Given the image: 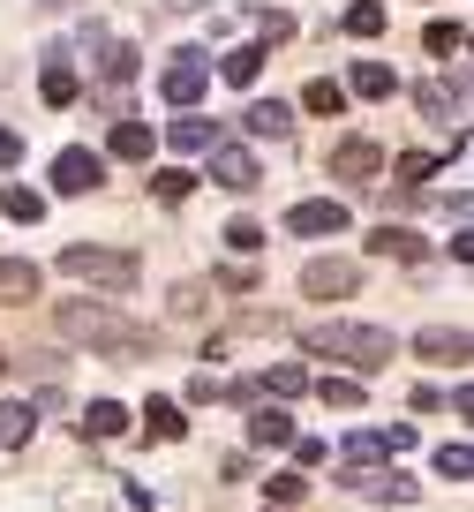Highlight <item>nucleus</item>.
<instances>
[{
    "label": "nucleus",
    "mask_w": 474,
    "mask_h": 512,
    "mask_svg": "<svg viewBox=\"0 0 474 512\" xmlns=\"http://www.w3.org/2000/svg\"><path fill=\"white\" fill-rule=\"evenodd\" d=\"M53 324H61V339H76V347H98V354H113V362H136V354H151V324L121 317L113 302H83V294H68V302L53 309Z\"/></svg>",
    "instance_id": "1"
},
{
    "label": "nucleus",
    "mask_w": 474,
    "mask_h": 512,
    "mask_svg": "<svg viewBox=\"0 0 474 512\" xmlns=\"http://www.w3.org/2000/svg\"><path fill=\"white\" fill-rule=\"evenodd\" d=\"M301 347H309V354H332L347 377H377V369L399 354V339L384 332V324H347V317H332V324H316Z\"/></svg>",
    "instance_id": "2"
},
{
    "label": "nucleus",
    "mask_w": 474,
    "mask_h": 512,
    "mask_svg": "<svg viewBox=\"0 0 474 512\" xmlns=\"http://www.w3.org/2000/svg\"><path fill=\"white\" fill-rule=\"evenodd\" d=\"M61 272L83 279V287H106V294H136L143 264H136L128 249H91V241H68V249H61Z\"/></svg>",
    "instance_id": "3"
},
{
    "label": "nucleus",
    "mask_w": 474,
    "mask_h": 512,
    "mask_svg": "<svg viewBox=\"0 0 474 512\" xmlns=\"http://www.w3.org/2000/svg\"><path fill=\"white\" fill-rule=\"evenodd\" d=\"M279 234H301V241H324V234H347V204L339 196H301V204H286Z\"/></svg>",
    "instance_id": "4"
},
{
    "label": "nucleus",
    "mask_w": 474,
    "mask_h": 512,
    "mask_svg": "<svg viewBox=\"0 0 474 512\" xmlns=\"http://www.w3.org/2000/svg\"><path fill=\"white\" fill-rule=\"evenodd\" d=\"M354 287H362V264H354V256H309V264H301V294H316V302H347Z\"/></svg>",
    "instance_id": "5"
},
{
    "label": "nucleus",
    "mask_w": 474,
    "mask_h": 512,
    "mask_svg": "<svg viewBox=\"0 0 474 512\" xmlns=\"http://www.w3.org/2000/svg\"><path fill=\"white\" fill-rule=\"evenodd\" d=\"M399 452H414V430L407 422H392V430H354L347 445H339V460L362 475V467H377V460H399Z\"/></svg>",
    "instance_id": "6"
},
{
    "label": "nucleus",
    "mask_w": 474,
    "mask_h": 512,
    "mask_svg": "<svg viewBox=\"0 0 474 512\" xmlns=\"http://www.w3.org/2000/svg\"><path fill=\"white\" fill-rule=\"evenodd\" d=\"M98 181H106V159H98L91 144H68L61 159H53V196H91Z\"/></svg>",
    "instance_id": "7"
},
{
    "label": "nucleus",
    "mask_w": 474,
    "mask_h": 512,
    "mask_svg": "<svg viewBox=\"0 0 474 512\" xmlns=\"http://www.w3.org/2000/svg\"><path fill=\"white\" fill-rule=\"evenodd\" d=\"M158 91H166V106H181V113H189L196 98L211 91V61H204V53H181V61H166V76H158Z\"/></svg>",
    "instance_id": "8"
},
{
    "label": "nucleus",
    "mask_w": 474,
    "mask_h": 512,
    "mask_svg": "<svg viewBox=\"0 0 474 512\" xmlns=\"http://www.w3.org/2000/svg\"><path fill=\"white\" fill-rule=\"evenodd\" d=\"M211 181L241 196V189H256V181H264V166H256L249 144H226V136H219V144H211Z\"/></svg>",
    "instance_id": "9"
},
{
    "label": "nucleus",
    "mask_w": 474,
    "mask_h": 512,
    "mask_svg": "<svg viewBox=\"0 0 474 512\" xmlns=\"http://www.w3.org/2000/svg\"><path fill=\"white\" fill-rule=\"evenodd\" d=\"M467 324H429V332H414V354L422 362H437V369H467Z\"/></svg>",
    "instance_id": "10"
},
{
    "label": "nucleus",
    "mask_w": 474,
    "mask_h": 512,
    "mask_svg": "<svg viewBox=\"0 0 474 512\" xmlns=\"http://www.w3.org/2000/svg\"><path fill=\"white\" fill-rule=\"evenodd\" d=\"M332 174H339V181H347V189H369V181H377V174H384V151H377V144H369V136H347V144H339V151H332Z\"/></svg>",
    "instance_id": "11"
},
{
    "label": "nucleus",
    "mask_w": 474,
    "mask_h": 512,
    "mask_svg": "<svg viewBox=\"0 0 474 512\" xmlns=\"http://www.w3.org/2000/svg\"><path fill=\"white\" fill-rule=\"evenodd\" d=\"M414 106H422L429 113V121H437V128H459V106H467V83H444V76H429V83H414Z\"/></svg>",
    "instance_id": "12"
},
{
    "label": "nucleus",
    "mask_w": 474,
    "mask_h": 512,
    "mask_svg": "<svg viewBox=\"0 0 474 512\" xmlns=\"http://www.w3.org/2000/svg\"><path fill=\"white\" fill-rule=\"evenodd\" d=\"M241 128H249V136H271V144H286V136H294V106H286V98H249Z\"/></svg>",
    "instance_id": "13"
},
{
    "label": "nucleus",
    "mask_w": 474,
    "mask_h": 512,
    "mask_svg": "<svg viewBox=\"0 0 474 512\" xmlns=\"http://www.w3.org/2000/svg\"><path fill=\"white\" fill-rule=\"evenodd\" d=\"M38 287H46V272H38L31 256H0V309H16V302H31Z\"/></svg>",
    "instance_id": "14"
},
{
    "label": "nucleus",
    "mask_w": 474,
    "mask_h": 512,
    "mask_svg": "<svg viewBox=\"0 0 474 512\" xmlns=\"http://www.w3.org/2000/svg\"><path fill=\"white\" fill-rule=\"evenodd\" d=\"M316 400L339 407V415H354V407H362V377H347V369H324V377H316Z\"/></svg>",
    "instance_id": "15"
},
{
    "label": "nucleus",
    "mask_w": 474,
    "mask_h": 512,
    "mask_svg": "<svg viewBox=\"0 0 474 512\" xmlns=\"http://www.w3.org/2000/svg\"><path fill=\"white\" fill-rule=\"evenodd\" d=\"M399 91V76L384 61H354V76H347V98H392Z\"/></svg>",
    "instance_id": "16"
},
{
    "label": "nucleus",
    "mask_w": 474,
    "mask_h": 512,
    "mask_svg": "<svg viewBox=\"0 0 474 512\" xmlns=\"http://www.w3.org/2000/svg\"><path fill=\"white\" fill-rule=\"evenodd\" d=\"M143 430H151L158 445H174V437H189V415H181V400H151V407H143Z\"/></svg>",
    "instance_id": "17"
},
{
    "label": "nucleus",
    "mask_w": 474,
    "mask_h": 512,
    "mask_svg": "<svg viewBox=\"0 0 474 512\" xmlns=\"http://www.w3.org/2000/svg\"><path fill=\"white\" fill-rule=\"evenodd\" d=\"M369 256H399V264H414V256H422V234H407V226L384 219L377 234H369Z\"/></svg>",
    "instance_id": "18"
},
{
    "label": "nucleus",
    "mask_w": 474,
    "mask_h": 512,
    "mask_svg": "<svg viewBox=\"0 0 474 512\" xmlns=\"http://www.w3.org/2000/svg\"><path fill=\"white\" fill-rule=\"evenodd\" d=\"M264 53H271V46H234V53H226V61H219V76L234 83V91H249V83L264 76Z\"/></svg>",
    "instance_id": "19"
},
{
    "label": "nucleus",
    "mask_w": 474,
    "mask_h": 512,
    "mask_svg": "<svg viewBox=\"0 0 474 512\" xmlns=\"http://www.w3.org/2000/svg\"><path fill=\"white\" fill-rule=\"evenodd\" d=\"M31 430H38V407L0 400V445H8V452H16V445H31Z\"/></svg>",
    "instance_id": "20"
},
{
    "label": "nucleus",
    "mask_w": 474,
    "mask_h": 512,
    "mask_svg": "<svg viewBox=\"0 0 474 512\" xmlns=\"http://www.w3.org/2000/svg\"><path fill=\"white\" fill-rule=\"evenodd\" d=\"M166 144H174V151H211V144H219V128H211L204 113H181V121L166 128Z\"/></svg>",
    "instance_id": "21"
},
{
    "label": "nucleus",
    "mask_w": 474,
    "mask_h": 512,
    "mask_svg": "<svg viewBox=\"0 0 474 512\" xmlns=\"http://www.w3.org/2000/svg\"><path fill=\"white\" fill-rule=\"evenodd\" d=\"M106 151H113V159H128V166H136V159H151V128H143V121H113Z\"/></svg>",
    "instance_id": "22"
},
{
    "label": "nucleus",
    "mask_w": 474,
    "mask_h": 512,
    "mask_svg": "<svg viewBox=\"0 0 474 512\" xmlns=\"http://www.w3.org/2000/svg\"><path fill=\"white\" fill-rule=\"evenodd\" d=\"M256 392H271V400H294V392H309V369H301V362H271L264 377H256Z\"/></svg>",
    "instance_id": "23"
},
{
    "label": "nucleus",
    "mask_w": 474,
    "mask_h": 512,
    "mask_svg": "<svg viewBox=\"0 0 474 512\" xmlns=\"http://www.w3.org/2000/svg\"><path fill=\"white\" fill-rule=\"evenodd\" d=\"M121 430H128L121 400H91V407H83V437H121Z\"/></svg>",
    "instance_id": "24"
},
{
    "label": "nucleus",
    "mask_w": 474,
    "mask_h": 512,
    "mask_svg": "<svg viewBox=\"0 0 474 512\" xmlns=\"http://www.w3.org/2000/svg\"><path fill=\"white\" fill-rule=\"evenodd\" d=\"M38 91H46V106H76V91H83V83H76V68H68L61 53H53V61H46V83H38Z\"/></svg>",
    "instance_id": "25"
},
{
    "label": "nucleus",
    "mask_w": 474,
    "mask_h": 512,
    "mask_svg": "<svg viewBox=\"0 0 474 512\" xmlns=\"http://www.w3.org/2000/svg\"><path fill=\"white\" fill-rule=\"evenodd\" d=\"M0 211H8V219H16V226H38V219H46V196H38V189H23V181H8V196H0Z\"/></svg>",
    "instance_id": "26"
},
{
    "label": "nucleus",
    "mask_w": 474,
    "mask_h": 512,
    "mask_svg": "<svg viewBox=\"0 0 474 512\" xmlns=\"http://www.w3.org/2000/svg\"><path fill=\"white\" fill-rule=\"evenodd\" d=\"M249 437H256V445H294V415L264 407V415H249Z\"/></svg>",
    "instance_id": "27"
},
{
    "label": "nucleus",
    "mask_w": 474,
    "mask_h": 512,
    "mask_svg": "<svg viewBox=\"0 0 474 512\" xmlns=\"http://www.w3.org/2000/svg\"><path fill=\"white\" fill-rule=\"evenodd\" d=\"M301 106H309V113H347V83H332V76H316L309 91H301Z\"/></svg>",
    "instance_id": "28"
},
{
    "label": "nucleus",
    "mask_w": 474,
    "mask_h": 512,
    "mask_svg": "<svg viewBox=\"0 0 474 512\" xmlns=\"http://www.w3.org/2000/svg\"><path fill=\"white\" fill-rule=\"evenodd\" d=\"M339 23H347V38H377L384 31V0H354Z\"/></svg>",
    "instance_id": "29"
},
{
    "label": "nucleus",
    "mask_w": 474,
    "mask_h": 512,
    "mask_svg": "<svg viewBox=\"0 0 474 512\" xmlns=\"http://www.w3.org/2000/svg\"><path fill=\"white\" fill-rule=\"evenodd\" d=\"M429 174H437V159H429V151H399V159H392V181H407V189H422Z\"/></svg>",
    "instance_id": "30"
},
{
    "label": "nucleus",
    "mask_w": 474,
    "mask_h": 512,
    "mask_svg": "<svg viewBox=\"0 0 474 512\" xmlns=\"http://www.w3.org/2000/svg\"><path fill=\"white\" fill-rule=\"evenodd\" d=\"M437 475H452V482H467V475H474V452H467V437L437 445Z\"/></svg>",
    "instance_id": "31"
},
{
    "label": "nucleus",
    "mask_w": 474,
    "mask_h": 512,
    "mask_svg": "<svg viewBox=\"0 0 474 512\" xmlns=\"http://www.w3.org/2000/svg\"><path fill=\"white\" fill-rule=\"evenodd\" d=\"M422 46H429V53H444V61H452V53L467 46V23H429V31H422Z\"/></svg>",
    "instance_id": "32"
},
{
    "label": "nucleus",
    "mask_w": 474,
    "mask_h": 512,
    "mask_svg": "<svg viewBox=\"0 0 474 512\" xmlns=\"http://www.w3.org/2000/svg\"><path fill=\"white\" fill-rule=\"evenodd\" d=\"M98 76H106V83H128V76H136V46H106V53H98Z\"/></svg>",
    "instance_id": "33"
},
{
    "label": "nucleus",
    "mask_w": 474,
    "mask_h": 512,
    "mask_svg": "<svg viewBox=\"0 0 474 512\" xmlns=\"http://www.w3.org/2000/svg\"><path fill=\"white\" fill-rule=\"evenodd\" d=\"M264 234H271V226H256V219H234V226H226V249H234V256H256V249H264Z\"/></svg>",
    "instance_id": "34"
},
{
    "label": "nucleus",
    "mask_w": 474,
    "mask_h": 512,
    "mask_svg": "<svg viewBox=\"0 0 474 512\" xmlns=\"http://www.w3.org/2000/svg\"><path fill=\"white\" fill-rule=\"evenodd\" d=\"M151 189H158V204H181V196L196 189V174H189V166H166V174H158Z\"/></svg>",
    "instance_id": "35"
},
{
    "label": "nucleus",
    "mask_w": 474,
    "mask_h": 512,
    "mask_svg": "<svg viewBox=\"0 0 474 512\" xmlns=\"http://www.w3.org/2000/svg\"><path fill=\"white\" fill-rule=\"evenodd\" d=\"M211 400H226V384L211 377V369H196V377H189V407H211Z\"/></svg>",
    "instance_id": "36"
},
{
    "label": "nucleus",
    "mask_w": 474,
    "mask_h": 512,
    "mask_svg": "<svg viewBox=\"0 0 474 512\" xmlns=\"http://www.w3.org/2000/svg\"><path fill=\"white\" fill-rule=\"evenodd\" d=\"M294 460L301 467H324V460H332V445H324V437H294Z\"/></svg>",
    "instance_id": "37"
},
{
    "label": "nucleus",
    "mask_w": 474,
    "mask_h": 512,
    "mask_svg": "<svg viewBox=\"0 0 474 512\" xmlns=\"http://www.w3.org/2000/svg\"><path fill=\"white\" fill-rule=\"evenodd\" d=\"M204 294H211V287H204V279H189V287H181V294H174V317H196V309H204Z\"/></svg>",
    "instance_id": "38"
},
{
    "label": "nucleus",
    "mask_w": 474,
    "mask_h": 512,
    "mask_svg": "<svg viewBox=\"0 0 474 512\" xmlns=\"http://www.w3.org/2000/svg\"><path fill=\"white\" fill-rule=\"evenodd\" d=\"M219 287H226V294H249V287H256V272H249V264H226Z\"/></svg>",
    "instance_id": "39"
},
{
    "label": "nucleus",
    "mask_w": 474,
    "mask_h": 512,
    "mask_svg": "<svg viewBox=\"0 0 474 512\" xmlns=\"http://www.w3.org/2000/svg\"><path fill=\"white\" fill-rule=\"evenodd\" d=\"M264 497H271V505H294V497H301V475H279V482H271Z\"/></svg>",
    "instance_id": "40"
},
{
    "label": "nucleus",
    "mask_w": 474,
    "mask_h": 512,
    "mask_svg": "<svg viewBox=\"0 0 474 512\" xmlns=\"http://www.w3.org/2000/svg\"><path fill=\"white\" fill-rule=\"evenodd\" d=\"M294 38V16H264V46H286Z\"/></svg>",
    "instance_id": "41"
},
{
    "label": "nucleus",
    "mask_w": 474,
    "mask_h": 512,
    "mask_svg": "<svg viewBox=\"0 0 474 512\" xmlns=\"http://www.w3.org/2000/svg\"><path fill=\"white\" fill-rule=\"evenodd\" d=\"M0 166H23V136L16 128H0Z\"/></svg>",
    "instance_id": "42"
},
{
    "label": "nucleus",
    "mask_w": 474,
    "mask_h": 512,
    "mask_svg": "<svg viewBox=\"0 0 474 512\" xmlns=\"http://www.w3.org/2000/svg\"><path fill=\"white\" fill-rule=\"evenodd\" d=\"M46 8H83V0H46Z\"/></svg>",
    "instance_id": "43"
},
{
    "label": "nucleus",
    "mask_w": 474,
    "mask_h": 512,
    "mask_svg": "<svg viewBox=\"0 0 474 512\" xmlns=\"http://www.w3.org/2000/svg\"><path fill=\"white\" fill-rule=\"evenodd\" d=\"M0 377H8V354H0Z\"/></svg>",
    "instance_id": "44"
}]
</instances>
